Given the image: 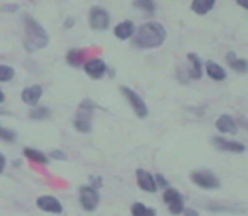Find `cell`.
I'll return each mask as SVG.
<instances>
[{"mask_svg":"<svg viewBox=\"0 0 248 216\" xmlns=\"http://www.w3.org/2000/svg\"><path fill=\"white\" fill-rule=\"evenodd\" d=\"M167 39V31L160 22L150 21L141 24L138 29L135 31V36H133V41H135V46L141 50H153L158 48L165 43Z\"/></svg>","mask_w":248,"mask_h":216,"instance_id":"6da1fadb","label":"cell"},{"mask_svg":"<svg viewBox=\"0 0 248 216\" xmlns=\"http://www.w3.org/2000/svg\"><path fill=\"white\" fill-rule=\"evenodd\" d=\"M24 24H26V36H24L26 50L28 51H36V50L45 48L49 43V36L45 31V28L32 17H26Z\"/></svg>","mask_w":248,"mask_h":216,"instance_id":"7a4b0ae2","label":"cell"},{"mask_svg":"<svg viewBox=\"0 0 248 216\" xmlns=\"http://www.w3.org/2000/svg\"><path fill=\"white\" fill-rule=\"evenodd\" d=\"M121 94H123L124 99L129 102V106H131V109L135 111L136 116L141 117V119H145V117L148 116V106H146V102L143 100V97L140 96L138 92H135V90L129 89V87L123 85L121 87Z\"/></svg>","mask_w":248,"mask_h":216,"instance_id":"3957f363","label":"cell"},{"mask_svg":"<svg viewBox=\"0 0 248 216\" xmlns=\"http://www.w3.org/2000/svg\"><path fill=\"white\" fill-rule=\"evenodd\" d=\"M78 198H80V204L85 211H95L97 206L100 202V194L99 189L92 187V185H82L78 189Z\"/></svg>","mask_w":248,"mask_h":216,"instance_id":"277c9868","label":"cell"},{"mask_svg":"<svg viewBox=\"0 0 248 216\" xmlns=\"http://www.w3.org/2000/svg\"><path fill=\"white\" fill-rule=\"evenodd\" d=\"M163 201L169 206V211L172 213V215H182L184 208H186V199H184V196L173 187L163 189Z\"/></svg>","mask_w":248,"mask_h":216,"instance_id":"5b68a950","label":"cell"},{"mask_svg":"<svg viewBox=\"0 0 248 216\" xmlns=\"http://www.w3.org/2000/svg\"><path fill=\"white\" fill-rule=\"evenodd\" d=\"M190 181L196 185H199L201 189H206V191H214V189H219L221 182L213 172L209 170H197L190 174Z\"/></svg>","mask_w":248,"mask_h":216,"instance_id":"8992f818","label":"cell"},{"mask_svg":"<svg viewBox=\"0 0 248 216\" xmlns=\"http://www.w3.org/2000/svg\"><path fill=\"white\" fill-rule=\"evenodd\" d=\"M89 22H90V28H92L93 31H106L110 24V17H109V14H107L106 9L95 5V7L90 9Z\"/></svg>","mask_w":248,"mask_h":216,"instance_id":"52a82bcc","label":"cell"},{"mask_svg":"<svg viewBox=\"0 0 248 216\" xmlns=\"http://www.w3.org/2000/svg\"><path fill=\"white\" fill-rule=\"evenodd\" d=\"M83 72H85L90 79L100 80V79H104V75H106L107 72H109V68H107V65H106V62H104V60L90 58V60H87V62L83 63Z\"/></svg>","mask_w":248,"mask_h":216,"instance_id":"ba28073f","label":"cell"},{"mask_svg":"<svg viewBox=\"0 0 248 216\" xmlns=\"http://www.w3.org/2000/svg\"><path fill=\"white\" fill-rule=\"evenodd\" d=\"M211 143L217 148L219 151H228V153H243L247 148H245L243 143L236 140H228V138H223V136H214L211 140Z\"/></svg>","mask_w":248,"mask_h":216,"instance_id":"9c48e42d","label":"cell"},{"mask_svg":"<svg viewBox=\"0 0 248 216\" xmlns=\"http://www.w3.org/2000/svg\"><path fill=\"white\" fill-rule=\"evenodd\" d=\"M36 206L45 213H53V215L63 213V204L55 196H39V198L36 199Z\"/></svg>","mask_w":248,"mask_h":216,"instance_id":"30bf717a","label":"cell"},{"mask_svg":"<svg viewBox=\"0 0 248 216\" xmlns=\"http://www.w3.org/2000/svg\"><path fill=\"white\" fill-rule=\"evenodd\" d=\"M136 184H138V187L141 189V191L148 192V194H153V192L158 191L153 174H150L145 168H138V170H136Z\"/></svg>","mask_w":248,"mask_h":216,"instance_id":"8fae6325","label":"cell"},{"mask_svg":"<svg viewBox=\"0 0 248 216\" xmlns=\"http://www.w3.org/2000/svg\"><path fill=\"white\" fill-rule=\"evenodd\" d=\"M216 130L221 134H233L238 131V123L231 114H221L216 119Z\"/></svg>","mask_w":248,"mask_h":216,"instance_id":"7c38bea8","label":"cell"},{"mask_svg":"<svg viewBox=\"0 0 248 216\" xmlns=\"http://www.w3.org/2000/svg\"><path fill=\"white\" fill-rule=\"evenodd\" d=\"M187 62H189V68L186 70L187 80L189 79L199 80L201 77H202V72H204V65H202V62H201V58L196 55V53H189V55H187Z\"/></svg>","mask_w":248,"mask_h":216,"instance_id":"4fadbf2b","label":"cell"},{"mask_svg":"<svg viewBox=\"0 0 248 216\" xmlns=\"http://www.w3.org/2000/svg\"><path fill=\"white\" fill-rule=\"evenodd\" d=\"M43 97V87L41 85H31V87H26L21 94V99L24 104L28 106H36L39 102V99Z\"/></svg>","mask_w":248,"mask_h":216,"instance_id":"5bb4252c","label":"cell"},{"mask_svg":"<svg viewBox=\"0 0 248 216\" xmlns=\"http://www.w3.org/2000/svg\"><path fill=\"white\" fill-rule=\"evenodd\" d=\"M204 72H206V75L209 77V79L216 80V82H223V80L226 79V70H224L219 63L213 62V60L204 63Z\"/></svg>","mask_w":248,"mask_h":216,"instance_id":"9a60e30c","label":"cell"},{"mask_svg":"<svg viewBox=\"0 0 248 216\" xmlns=\"http://www.w3.org/2000/svg\"><path fill=\"white\" fill-rule=\"evenodd\" d=\"M135 24L131 21H123L114 28V34H116L117 39H129L135 36Z\"/></svg>","mask_w":248,"mask_h":216,"instance_id":"2e32d148","label":"cell"},{"mask_svg":"<svg viewBox=\"0 0 248 216\" xmlns=\"http://www.w3.org/2000/svg\"><path fill=\"white\" fill-rule=\"evenodd\" d=\"M226 63L238 73H247L248 72V60L240 58V56H236V53H233V51H230L226 55Z\"/></svg>","mask_w":248,"mask_h":216,"instance_id":"e0dca14e","label":"cell"},{"mask_svg":"<svg viewBox=\"0 0 248 216\" xmlns=\"http://www.w3.org/2000/svg\"><path fill=\"white\" fill-rule=\"evenodd\" d=\"M87 53L83 50H70L66 53V63L73 68H78V66H83V63L87 62Z\"/></svg>","mask_w":248,"mask_h":216,"instance_id":"ac0fdd59","label":"cell"},{"mask_svg":"<svg viewBox=\"0 0 248 216\" xmlns=\"http://www.w3.org/2000/svg\"><path fill=\"white\" fill-rule=\"evenodd\" d=\"M95 107L97 106L90 99H83L82 102H80L78 109H77L75 117H85V119H92V114H93V111H95Z\"/></svg>","mask_w":248,"mask_h":216,"instance_id":"d6986e66","label":"cell"},{"mask_svg":"<svg viewBox=\"0 0 248 216\" xmlns=\"http://www.w3.org/2000/svg\"><path fill=\"white\" fill-rule=\"evenodd\" d=\"M216 4V0H192V4H190V9H192L196 14L204 16L211 11Z\"/></svg>","mask_w":248,"mask_h":216,"instance_id":"ffe728a7","label":"cell"},{"mask_svg":"<svg viewBox=\"0 0 248 216\" xmlns=\"http://www.w3.org/2000/svg\"><path fill=\"white\" fill-rule=\"evenodd\" d=\"M131 216H156V209L138 201L131 206Z\"/></svg>","mask_w":248,"mask_h":216,"instance_id":"44dd1931","label":"cell"},{"mask_svg":"<svg viewBox=\"0 0 248 216\" xmlns=\"http://www.w3.org/2000/svg\"><path fill=\"white\" fill-rule=\"evenodd\" d=\"M24 157L28 158V160L34 162V164H41V165L48 164V157H46L43 151L36 150V148H24Z\"/></svg>","mask_w":248,"mask_h":216,"instance_id":"7402d4cb","label":"cell"},{"mask_svg":"<svg viewBox=\"0 0 248 216\" xmlns=\"http://www.w3.org/2000/svg\"><path fill=\"white\" fill-rule=\"evenodd\" d=\"M73 128H75L78 133H90V131H92V119L75 117V119H73Z\"/></svg>","mask_w":248,"mask_h":216,"instance_id":"603a6c76","label":"cell"},{"mask_svg":"<svg viewBox=\"0 0 248 216\" xmlns=\"http://www.w3.org/2000/svg\"><path fill=\"white\" fill-rule=\"evenodd\" d=\"M49 116H51V113H49L48 107H34V109L29 113V117H31L32 121H45V119H48Z\"/></svg>","mask_w":248,"mask_h":216,"instance_id":"cb8c5ba5","label":"cell"},{"mask_svg":"<svg viewBox=\"0 0 248 216\" xmlns=\"http://www.w3.org/2000/svg\"><path fill=\"white\" fill-rule=\"evenodd\" d=\"M135 7L145 14H153L155 12V2L153 0H135Z\"/></svg>","mask_w":248,"mask_h":216,"instance_id":"d4e9b609","label":"cell"},{"mask_svg":"<svg viewBox=\"0 0 248 216\" xmlns=\"http://www.w3.org/2000/svg\"><path fill=\"white\" fill-rule=\"evenodd\" d=\"M0 140H4V141H9V143H12V141L17 140V133H16L14 130H11V128L0 126Z\"/></svg>","mask_w":248,"mask_h":216,"instance_id":"484cf974","label":"cell"},{"mask_svg":"<svg viewBox=\"0 0 248 216\" xmlns=\"http://www.w3.org/2000/svg\"><path fill=\"white\" fill-rule=\"evenodd\" d=\"M16 75L14 68L9 65H0V82H9V80H12Z\"/></svg>","mask_w":248,"mask_h":216,"instance_id":"4316f807","label":"cell"},{"mask_svg":"<svg viewBox=\"0 0 248 216\" xmlns=\"http://www.w3.org/2000/svg\"><path fill=\"white\" fill-rule=\"evenodd\" d=\"M153 177H155V184H156V187H158V189H167V187H170V185H169V181L165 179V175L155 174Z\"/></svg>","mask_w":248,"mask_h":216,"instance_id":"83f0119b","label":"cell"},{"mask_svg":"<svg viewBox=\"0 0 248 216\" xmlns=\"http://www.w3.org/2000/svg\"><path fill=\"white\" fill-rule=\"evenodd\" d=\"M49 157H51L53 160H66V153L63 150H51Z\"/></svg>","mask_w":248,"mask_h":216,"instance_id":"f1b7e54d","label":"cell"},{"mask_svg":"<svg viewBox=\"0 0 248 216\" xmlns=\"http://www.w3.org/2000/svg\"><path fill=\"white\" fill-rule=\"evenodd\" d=\"M102 179L100 177H95V175H90V185H92V187H95V189H100L102 187Z\"/></svg>","mask_w":248,"mask_h":216,"instance_id":"f546056e","label":"cell"},{"mask_svg":"<svg viewBox=\"0 0 248 216\" xmlns=\"http://www.w3.org/2000/svg\"><path fill=\"white\" fill-rule=\"evenodd\" d=\"M184 216H199V213L196 211L194 208H184Z\"/></svg>","mask_w":248,"mask_h":216,"instance_id":"4dcf8cb0","label":"cell"},{"mask_svg":"<svg viewBox=\"0 0 248 216\" xmlns=\"http://www.w3.org/2000/svg\"><path fill=\"white\" fill-rule=\"evenodd\" d=\"M19 9V5H16V4H9V5H4L2 7V11L4 12H16Z\"/></svg>","mask_w":248,"mask_h":216,"instance_id":"1f68e13d","label":"cell"},{"mask_svg":"<svg viewBox=\"0 0 248 216\" xmlns=\"http://www.w3.org/2000/svg\"><path fill=\"white\" fill-rule=\"evenodd\" d=\"M5 164H7V160H5V157H4V155L0 153V174H2V172H4Z\"/></svg>","mask_w":248,"mask_h":216,"instance_id":"d6a6232c","label":"cell"},{"mask_svg":"<svg viewBox=\"0 0 248 216\" xmlns=\"http://www.w3.org/2000/svg\"><path fill=\"white\" fill-rule=\"evenodd\" d=\"M73 24H75V21H73V17H66V21H65V28H66V29H72V28H73Z\"/></svg>","mask_w":248,"mask_h":216,"instance_id":"836d02e7","label":"cell"},{"mask_svg":"<svg viewBox=\"0 0 248 216\" xmlns=\"http://www.w3.org/2000/svg\"><path fill=\"white\" fill-rule=\"evenodd\" d=\"M236 4L240 5V7H243L248 11V0H236Z\"/></svg>","mask_w":248,"mask_h":216,"instance_id":"e575fe53","label":"cell"},{"mask_svg":"<svg viewBox=\"0 0 248 216\" xmlns=\"http://www.w3.org/2000/svg\"><path fill=\"white\" fill-rule=\"evenodd\" d=\"M5 100V96H4V90L0 89V102H4Z\"/></svg>","mask_w":248,"mask_h":216,"instance_id":"d590c367","label":"cell"}]
</instances>
